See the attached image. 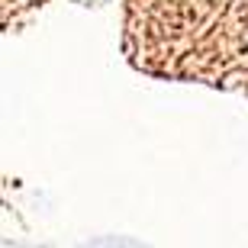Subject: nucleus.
I'll use <instances>...</instances> for the list:
<instances>
[]
</instances>
